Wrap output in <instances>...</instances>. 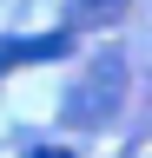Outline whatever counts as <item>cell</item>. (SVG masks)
I'll use <instances>...</instances> for the list:
<instances>
[{
    "label": "cell",
    "instance_id": "cell-1",
    "mask_svg": "<svg viewBox=\"0 0 152 158\" xmlns=\"http://www.w3.org/2000/svg\"><path fill=\"white\" fill-rule=\"evenodd\" d=\"M126 106V53H99V59H86V73H80V86L66 92V125H112Z\"/></svg>",
    "mask_w": 152,
    "mask_h": 158
},
{
    "label": "cell",
    "instance_id": "cell-2",
    "mask_svg": "<svg viewBox=\"0 0 152 158\" xmlns=\"http://www.w3.org/2000/svg\"><path fill=\"white\" fill-rule=\"evenodd\" d=\"M73 33H33V40H0V73L27 66V59H66Z\"/></svg>",
    "mask_w": 152,
    "mask_h": 158
},
{
    "label": "cell",
    "instance_id": "cell-3",
    "mask_svg": "<svg viewBox=\"0 0 152 158\" xmlns=\"http://www.w3.org/2000/svg\"><path fill=\"white\" fill-rule=\"evenodd\" d=\"M126 7H132V0H73V27H93V20L106 27V20H119Z\"/></svg>",
    "mask_w": 152,
    "mask_h": 158
},
{
    "label": "cell",
    "instance_id": "cell-4",
    "mask_svg": "<svg viewBox=\"0 0 152 158\" xmlns=\"http://www.w3.org/2000/svg\"><path fill=\"white\" fill-rule=\"evenodd\" d=\"M33 158H73V152H60V145H40V152H33Z\"/></svg>",
    "mask_w": 152,
    "mask_h": 158
}]
</instances>
